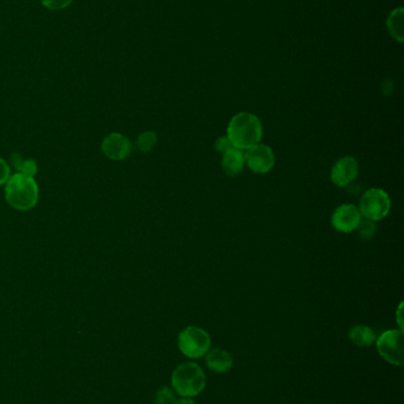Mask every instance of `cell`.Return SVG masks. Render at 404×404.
Segmentation results:
<instances>
[{
    "label": "cell",
    "mask_w": 404,
    "mask_h": 404,
    "mask_svg": "<svg viewBox=\"0 0 404 404\" xmlns=\"http://www.w3.org/2000/svg\"><path fill=\"white\" fill-rule=\"evenodd\" d=\"M227 136L232 147L246 151L261 143L264 136V126L256 115L239 113L228 124Z\"/></svg>",
    "instance_id": "obj_1"
},
{
    "label": "cell",
    "mask_w": 404,
    "mask_h": 404,
    "mask_svg": "<svg viewBox=\"0 0 404 404\" xmlns=\"http://www.w3.org/2000/svg\"><path fill=\"white\" fill-rule=\"evenodd\" d=\"M5 198L8 204L21 212L33 209L38 202L39 189L33 176L17 173L5 184Z\"/></svg>",
    "instance_id": "obj_2"
},
{
    "label": "cell",
    "mask_w": 404,
    "mask_h": 404,
    "mask_svg": "<svg viewBox=\"0 0 404 404\" xmlns=\"http://www.w3.org/2000/svg\"><path fill=\"white\" fill-rule=\"evenodd\" d=\"M171 384L179 396L189 398L199 396L205 389V372H203L199 364L194 362L179 364L172 374Z\"/></svg>",
    "instance_id": "obj_3"
},
{
    "label": "cell",
    "mask_w": 404,
    "mask_h": 404,
    "mask_svg": "<svg viewBox=\"0 0 404 404\" xmlns=\"http://www.w3.org/2000/svg\"><path fill=\"white\" fill-rule=\"evenodd\" d=\"M358 209L362 217L369 220L380 221L388 217L392 209V200L388 193L380 188H370L359 200Z\"/></svg>",
    "instance_id": "obj_4"
},
{
    "label": "cell",
    "mask_w": 404,
    "mask_h": 404,
    "mask_svg": "<svg viewBox=\"0 0 404 404\" xmlns=\"http://www.w3.org/2000/svg\"><path fill=\"white\" fill-rule=\"evenodd\" d=\"M178 347L187 358H202L210 350V336L202 327H185L178 336Z\"/></svg>",
    "instance_id": "obj_5"
},
{
    "label": "cell",
    "mask_w": 404,
    "mask_h": 404,
    "mask_svg": "<svg viewBox=\"0 0 404 404\" xmlns=\"http://www.w3.org/2000/svg\"><path fill=\"white\" fill-rule=\"evenodd\" d=\"M378 354L388 363L401 367L404 362L403 330H388L376 338Z\"/></svg>",
    "instance_id": "obj_6"
},
{
    "label": "cell",
    "mask_w": 404,
    "mask_h": 404,
    "mask_svg": "<svg viewBox=\"0 0 404 404\" xmlns=\"http://www.w3.org/2000/svg\"><path fill=\"white\" fill-rule=\"evenodd\" d=\"M246 166L255 174H267L275 166V154L272 148L259 143L244 151Z\"/></svg>",
    "instance_id": "obj_7"
},
{
    "label": "cell",
    "mask_w": 404,
    "mask_h": 404,
    "mask_svg": "<svg viewBox=\"0 0 404 404\" xmlns=\"http://www.w3.org/2000/svg\"><path fill=\"white\" fill-rule=\"evenodd\" d=\"M362 219L363 217L356 204H342L334 209L331 217V224L336 231L347 234L355 232Z\"/></svg>",
    "instance_id": "obj_8"
},
{
    "label": "cell",
    "mask_w": 404,
    "mask_h": 404,
    "mask_svg": "<svg viewBox=\"0 0 404 404\" xmlns=\"http://www.w3.org/2000/svg\"><path fill=\"white\" fill-rule=\"evenodd\" d=\"M358 174V161L352 156H344L334 164L330 177L337 187L344 188L352 184Z\"/></svg>",
    "instance_id": "obj_9"
},
{
    "label": "cell",
    "mask_w": 404,
    "mask_h": 404,
    "mask_svg": "<svg viewBox=\"0 0 404 404\" xmlns=\"http://www.w3.org/2000/svg\"><path fill=\"white\" fill-rule=\"evenodd\" d=\"M103 154L108 159L121 161L127 159L132 153V143L131 141L119 133H111L103 139L101 144Z\"/></svg>",
    "instance_id": "obj_10"
},
{
    "label": "cell",
    "mask_w": 404,
    "mask_h": 404,
    "mask_svg": "<svg viewBox=\"0 0 404 404\" xmlns=\"http://www.w3.org/2000/svg\"><path fill=\"white\" fill-rule=\"evenodd\" d=\"M205 364L211 372L224 374L229 372L234 365V358L227 350L214 347L206 352Z\"/></svg>",
    "instance_id": "obj_11"
},
{
    "label": "cell",
    "mask_w": 404,
    "mask_h": 404,
    "mask_svg": "<svg viewBox=\"0 0 404 404\" xmlns=\"http://www.w3.org/2000/svg\"><path fill=\"white\" fill-rule=\"evenodd\" d=\"M222 169L230 177H235L244 172V166H246V157H244V151L231 148L227 153H224L222 156Z\"/></svg>",
    "instance_id": "obj_12"
},
{
    "label": "cell",
    "mask_w": 404,
    "mask_h": 404,
    "mask_svg": "<svg viewBox=\"0 0 404 404\" xmlns=\"http://www.w3.org/2000/svg\"><path fill=\"white\" fill-rule=\"evenodd\" d=\"M349 338L357 347H371L376 342L375 331L367 325H355L349 331Z\"/></svg>",
    "instance_id": "obj_13"
},
{
    "label": "cell",
    "mask_w": 404,
    "mask_h": 404,
    "mask_svg": "<svg viewBox=\"0 0 404 404\" xmlns=\"http://www.w3.org/2000/svg\"><path fill=\"white\" fill-rule=\"evenodd\" d=\"M387 25L392 38L403 41V8H398L392 11L387 21Z\"/></svg>",
    "instance_id": "obj_14"
},
{
    "label": "cell",
    "mask_w": 404,
    "mask_h": 404,
    "mask_svg": "<svg viewBox=\"0 0 404 404\" xmlns=\"http://www.w3.org/2000/svg\"><path fill=\"white\" fill-rule=\"evenodd\" d=\"M158 142L157 134L154 131H145L143 134L139 135L136 139V149L141 153H149L156 147Z\"/></svg>",
    "instance_id": "obj_15"
},
{
    "label": "cell",
    "mask_w": 404,
    "mask_h": 404,
    "mask_svg": "<svg viewBox=\"0 0 404 404\" xmlns=\"http://www.w3.org/2000/svg\"><path fill=\"white\" fill-rule=\"evenodd\" d=\"M376 222L375 221L369 220V219H362L360 224L356 231H358L359 237L364 240H370L376 234Z\"/></svg>",
    "instance_id": "obj_16"
},
{
    "label": "cell",
    "mask_w": 404,
    "mask_h": 404,
    "mask_svg": "<svg viewBox=\"0 0 404 404\" xmlns=\"http://www.w3.org/2000/svg\"><path fill=\"white\" fill-rule=\"evenodd\" d=\"M174 402H176V396H174V390H171L167 387H163L156 394L154 404H174Z\"/></svg>",
    "instance_id": "obj_17"
},
{
    "label": "cell",
    "mask_w": 404,
    "mask_h": 404,
    "mask_svg": "<svg viewBox=\"0 0 404 404\" xmlns=\"http://www.w3.org/2000/svg\"><path fill=\"white\" fill-rule=\"evenodd\" d=\"M18 162L13 161V164H16V167L19 169V173L26 174V175L33 176L37 173V164L33 160H23L18 157Z\"/></svg>",
    "instance_id": "obj_18"
},
{
    "label": "cell",
    "mask_w": 404,
    "mask_h": 404,
    "mask_svg": "<svg viewBox=\"0 0 404 404\" xmlns=\"http://www.w3.org/2000/svg\"><path fill=\"white\" fill-rule=\"evenodd\" d=\"M74 0H41L42 5L49 10L57 11L68 8Z\"/></svg>",
    "instance_id": "obj_19"
},
{
    "label": "cell",
    "mask_w": 404,
    "mask_h": 404,
    "mask_svg": "<svg viewBox=\"0 0 404 404\" xmlns=\"http://www.w3.org/2000/svg\"><path fill=\"white\" fill-rule=\"evenodd\" d=\"M214 149L221 153V154H224V153H227L229 149H231L232 147V144H231L230 140L228 139V136H221L219 139L216 140V142H214Z\"/></svg>",
    "instance_id": "obj_20"
},
{
    "label": "cell",
    "mask_w": 404,
    "mask_h": 404,
    "mask_svg": "<svg viewBox=\"0 0 404 404\" xmlns=\"http://www.w3.org/2000/svg\"><path fill=\"white\" fill-rule=\"evenodd\" d=\"M10 176V166L5 160L0 159V186L6 184Z\"/></svg>",
    "instance_id": "obj_21"
},
{
    "label": "cell",
    "mask_w": 404,
    "mask_h": 404,
    "mask_svg": "<svg viewBox=\"0 0 404 404\" xmlns=\"http://www.w3.org/2000/svg\"><path fill=\"white\" fill-rule=\"evenodd\" d=\"M402 309H403V302H401L400 307L397 309V323L400 325V330H403V323H402Z\"/></svg>",
    "instance_id": "obj_22"
},
{
    "label": "cell",
    "mask_w": 404,
    "mask_h": 404,
    "mask_svg": "<svg viewBox=\"0 0 404 404\" xmlns=\"http://www.w3.org/2000/svg\"><path fill=\"white\" fill-rule=\"evenodd\" d=\"M174 404H196L194 403L192 398H189V397H182V398H179V400H176Z\"/></svg>",
    "instance_id": "obj_23"
}]
</instances>
